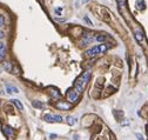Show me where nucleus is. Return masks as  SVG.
<instances>
[{
	"instance_id": "18",
	"label": "nucleus",
	"mask_w": 148,
	"mask_h": 140,
	"mask_svg": "<svg viewBox=\"0 0 148 140\" xmlns=\"http://www.w3.org/2000/svg\"><path fill=\"white\" fill-rule=\"evenodd\" d=\"M82 3H88V1H90V0H81Z\"/></svg>"
},
{
	"instance_id": "17",
	"label": "nucleus",
	"mask_w": 148,
	"mask_h": 140,
	"mask_svg": "<svg viewBox=\"0 0 148 140\" xmlns=\"http://www.w3.org/2000/svg\"><path fill=\"white\" fill-rule=\"evenodd\" d=\"M4 37H5V33H4L3 31H0V39H3Z\"/></svg>"
},
{
	"instance_id": "19",
	"label": "nucleus",
	"mask_w": 148,
	"mask_h": 140,
	"mask_svg": "<svg viewBox=\"0 0 148 140\" xmlns=\"http://www.w3.org/2000/svg\"><path fill=\"white\" fill-rule=\"evenodd\" d=\"M0 73H1V72H0Z\"/></svg>"
},
{
	"instance_id": "10",
	"label": "nucleus",
	"mask_w": 148,
	"mask_h": 140,
	"mask_svg": "<svg viewBox=\"0 0 148 140\" xmlns=\"http://www.w3.org/2000/svg\"><path fill=\"white\" fill-rule=\"evenodd\" d=\"M12 104H14L16 105V107L18 108V110H20V111H23L24 110V106H23V104H21L20 101H19L18 99H12Z\"/></svg>"
},
{
	"instance_id": "9",
	"label": "nucleus",
	"mask_w": 148,
	"mask_h": 140,
	"mask_svg": "<svg viewBox=\"0 0 148 140\" xmlns=\"http://www.w3.org/2000/svg\"><path fill=\"white\" fill-rule=\"evenodd\" d=\"M134 36H135V39L139 41V43H142V41H143V34H142L141 31H136Z\"/></svg>"
},
{
	"instance_id": "4",
	"label": "nucleus",
	"mask_w": 148,
	"mask_h": 140,
	"mask_svg": "<svg viewBox=\"0 0 148 140\" xmlns=\"http://www.w3.org/2000/svg\"><path fill=\"white\" fill-rule=\"evenodd\" d=\"M55 106L58 107L59 110H64V111L71 110V108H72V104H71V102H65V101H59Z\"/></svg>"
},
{
	"instance_id": "12",
	"label": "nucleus",
	"mask_w": 148,
	"mask_h": 140,
	"mask_svg": "<svg viewBox=\"0 0 148 140\" xmlns=\"http://www.w3.org/2000/svg\"><path fill=\"white\" fill-rule=\"evenodd\" d=\"M4 68H5L6 71L11 72V71H12V69H13L12 64H11V62H7V61H6V62H4Z\"/></svg>"
},
{
	"instance_id": "8",
	"label": "nucleus",
	"mask_w": 148,
	"mask_h": 140,
	"mask_svg": "<svg viewBox=\"0 0 148 140\" xmlns=\"http://www.w3.org/2000/svg\"><path fill=\"white\" fill-rule=\"evenodd\" d=\"M6 55V46L5 44L0 43V59H3Z\"/></svg>"
},
{
	"instance_id": "16",
	"label": "nucleus",
	"mask_w": 148,
	"mask_h": 140,
	"mask_svg": "<svg viewBox=\"0 0 148 140\" xmlns=\"http://www.w3.org/2000/svg\"><path fill=\"white\" fill-rule=\"evenodd\" d=\"M136 137H138L139 140H143V137H142L141 134H139V133H136Z\"/></svg>"
},
{
	"instance_id": "15",
	"label": "nucleus",
	"mask_w": 148,
	"mask_h": 140,
	"mask_svg": "<svg viewBox=\"0 0 148 140\" xmlns=\"http://www.w3.org/2000/svg\"><path fill=\"white\" fill-rule=\"evenodd\" d=\"M117 4H119V6H121V7H125V0H116Z\"/></svg>"
},
{
	"instance_id": "3",
	"label": "nucleus",
	"mask_w": 148,
	"mask_h": 140,
	"mask_svg": "<svg viewBox=\"0 0 148 140\" xmlns=\"http://www.w3.org/2000/svg\"><path fill=\"white\" fill-rule=\"evenodd\" d=\"M67 97H68V100H69L71 102H75V101H78V99H79L80 94L78 93L77 91H75V89H71V91L68 92Z\"/></svg>"
},
{
	"instance_id": "14",
	"label": "nucleus",
	"mask_w": 148,
	"mask_h": 140,
	"mask_svg": "<svg viewBox=\"0 0 148 140\" xmlns=\"http://www.w3.org/2000/svg\"><path fill=\"white\" fill-rule=\"evenodd\" d=\"M4 26H5V17L0 14V27H4Z\"/></svg>"
},
{
	"instance_id": "2",
	"label": "nucleus",
	"mask_w": 148,
	"mask_h": 140,
	"mask_svg": "<svg viewBox=\"0 0 148 140\" xmlns=\"http://www.w3.org/2000/svg\"><path fill=\"white\" fill-rule=\"evenodd\" d=\"M43 119L48 122H62V118L60 115H53V114H45Z\"/></svg>"
},
{
	"instance_id": "7",
	"label": "nucleus",
	"mask_w": 148,
	"mask_h": 140,
	"mask_svg": "<svg viewBox=\"0 0 148 140\" xmlns=\"http://www.w3.org/2000/svg\"><path fill=\"white\" fill-rule=\"evenodd\" d=\"M80 78H81V79L84 80V81H85V82H86V84H87V82L90 81V79H91V72H90V71L85 72V73L82 74V75L80 76Z\"/></svg>"
},
{
	"instance_id": "13",
	"label": "nucleus",
	"mask_w": 148,
	"mask_h": 140,
	"mask_svg": "<svg viewBox=\"0 0 148 140\" xmlns=\"http://www.w3.org/2000/svg\"><path fill=\"white\" fill-rule=\"evenodd\" d=\"M33 106L36 107V108H40V110H42L43 108V104L40 101H33Z\"/></svg>"
},
{
	"instance_id": "5",
	"label": "nucleus",
	"mask_w": 148,
	"mask_h": 140,
	"mask_svg": "<svg viewBox=\"0 0 148 140\" xmlns=\"http://www.w3.org/2000/svg\"><path fill=\"white\" fill-rule=\"evenodd\" d=\"M3 131H4L6 137H8V138H12L13 135H14V131H13V128L10 127V126H4Z\"/></svg>"
},
{
	"instance_id": "11",
	"label": "nucleus",
	"mask_w": 148,
	"mask_h": 140,
	"mask_svg": "<svg viewBox=\"0 0 148 140\" xmlns=\"http://www.w3.org/2000/svg\"><path fill=\"white\" fill-rule=\"evenodd\" d=\"M66 121L68 122V125L73 126L74 124H77V121H78V120L75 119V118H73V117H67V118H66Z\"/></svg>"
},
{
	"instance_id": "6",
	"label": "nucleus",
	"mask_w": 148,
	"mask_h": 140,
	"mask_svg": "<svg viewBox=\"0 0 148 140\" xmlns=\"http://www.w3.org/2000/svg\"><path fill=\"white\" fill-rule=\"evenodd\" d=\"M5 88H6V92H7L8 94H12V93H19V89L17 88V87H14V86H8V85H6Z\"/></svg>"
},
{
	"instance_id": "1",
	"label": "nucleus",
	"mask_w": 148,
	"mask_h": 140,
	"mask_svg": "<svg viewBox=\"0 0 148 140\" xmlns=\"http://www.w3.org/2000/svg\"><path fill=\"white\" fill-rule=\"evenodd\" d=\"M107 50H108V47L105 44H100V45L94 46V47L90 48L88 51H86V55L87 57H97L101 53H105Z\"/></svg>"
}]
</instances>
